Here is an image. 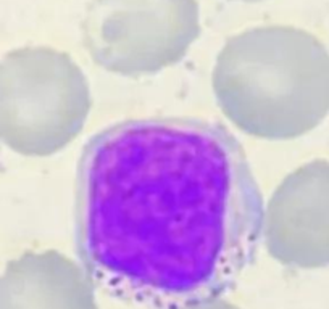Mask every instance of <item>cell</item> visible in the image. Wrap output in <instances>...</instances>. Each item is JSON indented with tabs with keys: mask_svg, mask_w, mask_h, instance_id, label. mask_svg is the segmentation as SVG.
Here are the masks:
<instances>
[{
	"mask_svg": "<svg viewBox=\"0 0 329 309\" xmlns=\"http://www.w3.org/2000/svg\"><path fill=\"white\" fill-rule=\"evenodd\" d=\"M213 90L223 113L244 132L300 137L329 113V52L297 28L249 29L223 47Z\"/></svg>",
	"mask_w": 329,
	"mask_h": 309,
	"instance_id": "cell-2",
	"label": "cell"
},
{
	"mask_svg": "<svg viewBox=\"0 0 329 309\" xmlns=\"http://www.w3.org/2000/svg\"><path fill=\"white\" fill-rule=\"evenodd\" d=\"M265 235L277 260L329 264V161L303 164L282 180L268 203Z\"/></svg>",
	"mask_w": 329,
	"mask_h": 309,
	"instance_id": "cell-5",
	"label": "cell"
},
{
	"mask_svg": "<svg viewBox=\"0 0 329 309\" xmlns=\"http://www.w3.org/2000/svg\"><path fill=\"white\" fill-rule=\"evenodd\" d=\"M199 34L195 0H92L83 21L94 62L124 76L178 63Z\"/></svg>",
	"mask_w": 329,
	"mask_h": 309,
	"instance_id": "cell-4",
	"label": "cell"
},
{
	"mask_svg": "<svg viewBox=\"0 0 329 309\" xmlns=\"http://www.w3.org/2000/svg\"><path fill=\"white\" fill-rule=\"evenodd\" d=\"M89 110V84L69 55L24 47L0 60V142L17 153H57L79 135Z\"/></svg>",
	"mask_w": 329,
	"mask_h": 309,
	"instance_id": "cell-3",
	"label": "cell"
},
{
	"mask_svg": "<svg viewBox=\"0 0 329 309\" xmlns=\"http://www.w3.org/2000/svg\"><path fill=\"white\" fill-rule=\"evenodd\" d=\"M245 2H254V0H245Z\"/></svg>",
	"mask_w": 329,
	"mask_h": 309,
	"instance_id": "cell-6",
	"label": "cell"
},
{
	"mask_svg": "<svg viewBox=\"0 0 329 309\" xmlns=\"http://www.w3.org/2000/svg\"><path fill=\"white\" fill-rule=\"evenodd\" d=\"M263 195L226 126L145 118L84 145L74 243L90 285L150 309L213 303L254 262Z\"/></svg>",
	"mask_w": 329,
	"mask_h": 309,
	"instance_id": "cell-1",
	"label": "cell"
}]
</instances>
